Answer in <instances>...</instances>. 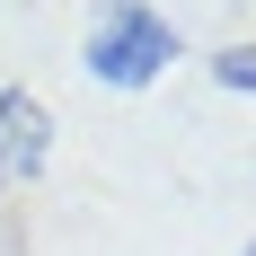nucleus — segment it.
I'll list each match as a JSON object with an SVG mask.
<instances>
[{
	"mask_svg": "<svg viewBox=\"0 0 256 256\" xmlns=\"http://www.w3.org/2000/svg\"><path fill=\"white\" fill-rule=\"evenodd\" d=\"M44 150H53V115H44V98L0 88V186H26L36 168H44Z\"/></svg>",
	"mask_w": 256,
	"mask_h": 256,
	"instance_id": "2",
	"label": "nucleus"
},
{
	"mask_svg": "<svg viewBox=\"0 0 256 256\" xmlns=\"http://www.w3.org/2000/svg\"><path fill=\"white\" fill-rule=\"evenodd\" d=\"M238 256H256V238H248V248H238Z\"/></svg>",
	"mask_w": 256,
	"mask_h": 256,
	"instance_id": "4",
	"label": "nucleus"
},
{
	"mask_svg": "<svg viewBox=\"0 0 256 256\" xmlns=\"http://www.w3.org/2000/svg\"><path fill=\"white\" fill-rule=\"evenodd\" d=\"M212 80H221L230 98H256V44H221L212 53Z\"/></svg>",
	"mask_w": 256,
	"mask_h": 256,
	"instance_id": "3",
	"label": "nucleus"
},
{
	"mask_svg": "<svg viewBox=\"0 0 256 256\" xmlns=\"http://www.w3.org/2000/svg\"><path fill=\"white\" fill-rule=\"evenodd\" d=\"M88 80L98 88H124V98H142L168 62H177V26L159 18L150 0H106L98 18H88Z\"/></svg>",
	"mask_w": 256,
	"mask_h": 256,
	"instance_id": "1",
	"label": "nucleus"
}]
</instances>
